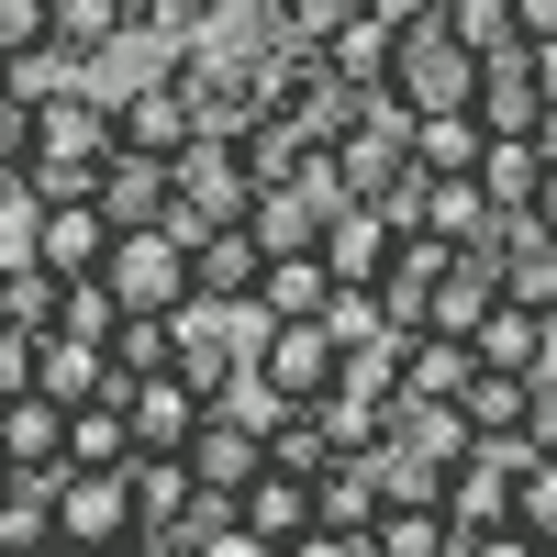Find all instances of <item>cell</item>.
<instances>
[{"mask_svg":"<svg viewBox=\"0 0 557 557\" xmlns=\"http://www.w3.org/2000/svg\"><path fill=\"white\" fill-rule=\"evenodd\" d=\"M335 168H346L357 201H391L401 178H412V112L391 101V89H357V112H346V134H335Z\"/></svg>","mask_w":557,"mask_h":557,"instance_id":"obj_4","label":"cell"},{"mask_svg":"<svg viewBox=\"0 0 557 557\" xmlns=\"http://www.w3.org/2000/svg\"><path fill=\"white\" fill-rule=\"evenodd\" d=\"M0 469H12V457H0Z\"/></svg>","mask_w":557,"mask_h":557,"instance_id":"obj_39","label":"cell"},{"mask_svg":"<svg viewBox=\"0 0 557 557\" xmlns=\"http://www.w3.org/2000/svg\"><path fill=\"white\" fill-rule=\"evenodd\" d=\"M0 457H12V469L67 457V401L57 391H12V401H0Z\"/></svg>","mask_w":557,"mask_h":557,"instance_id":"obj_22","label":"cell"},{"mask_svg":"<svg viewBox=\"0 0 557 557\" xmlns=\"http://www.w3.org/2000/svg\"><path fill=\"white\" fill-rule=\"evenodd\" d=\"M190 446H134V546H168V524L190 513Z\"/></svg>","mask_w":557,"mask_h":557,"instance_id":"obj_16","label":"cell"},{"mask_svg":"<svg viewBox=\"0 0 557 557\" xmlns=\"http://www.w3.org/2000/svg\"><path fill=\"white\" fill-rule=\"evenodd\" d=\"M257 278H268V246H257V223H201L190 235V301H257Z\"/></svg>","mask_w":557,"mask_h":557,"instance_id":"obj_7","label":"cell"},{"mask_svg":"<svg viewBox=\"0 0 557 557\" xmlns=\"http://www.w3.org/2000/svg\"><path fill=\"white\" fill-rule=\"evenodd\" d=\"M57 535H67V546L134 535V457H123V469H67V480H57Z\"/></svg>","mask_w":557,"mask_h":557,"instance_id":"obj_8","label":"cell"},{"mask_svg":"<svg viewBox=\"0 0 557 557\" xmlns=\"http://www.w3.org/2000/svg\"><path fill=\"white\" fill-rule=\"evenodd\" d=\"M469 178L491 190V212H535V190H546V146H535V134H491Z\"/></svg>","mask_w":557,"mask_h":557,"instance_id":"obj_23","label":"cell"},{"mask_svg":"<svg viewBox=\"0 0 557 557\" xmlns=\"http://www.w3.org/2000/svg\"><path fill=\"white\" fill-rule=\"evenodd\" d=\"M0 201H12V157H0Z\"/></svg>","mask_w":557,"mask_h":557,"instance_id":"obj_38","label":"cell"},{"mask_svg":"<svg viewBox=\"0 0 557 557\" xmlns=\"http://www.w3.org/2000/svg\"><path fill=\"white\" fill-rule=\"evenodd\" d=\"M34 391H57V401H123V368L101 357V335L57 323V335H34Z\"/></svg>","mask_w":557,"mask_h":557,"instance_id":"obj_12","label":"cell"},{"mask_svg":"<svg viewBox=\"0 0 557 557\" xmlns=\"http://www.w3.org/2000/svg\"><path fill=\"white\" fill-rule=\"evenodd\" d=\"M524 57H535V78H546V101H557V34H535Z\"/></svg>","mask_w":557,"mask_h":557,"instance_id":"obj_34","label":"cell"},{"mask_svg":"<svg viewBox=\"0 0 557 557\" xmlns=\"http://www.w3.org/2000/svg\"><path fill=\"white\" fill-rule=\"evenodd\" d=\"M513 34L535 45V34H557V0H513Z\"/></svg>","mask_w":557,"mask_h":557,"instance_id":"obj_33","label":"cell"},{"mask_svg":"<svg viewBox=\"0 0 557 557\" xmlns=\"http://www.w3.org/2000/svg\"><path fill=\"white\" fill-rule=\"evenodd\" d=\"M401 235H412V223H391V201H335V223H323V268H335V278H380Z\"/></svg>","mask_w":557,"mask_h":557,"instance_id":"obj_17","label":"cell"},{"mask_svg":"<svg viewBox=\"0 0 557 557\" xmlns=\"http://www.w3.org/2000/svg\"><path fill=\"white\" fill-rule=\"evenodd\" d=\"M190 134H201V101H190V78H178V67H157V78H123V89H112V146L190 157Z\"/></svg>","mask_w":557,"mask_h":557,"instance_id":"obj_6","label":"cell"},{"mask_svg":"<svg viewBox=\"0 0 557 557\" xmlns=\"http://www.w3.org/2000/svg\"><path fill=\"white\" fill-rule=\"evenodd\" d=\"M469 112H480L491 134H535V123H546V78H535V57H524V45L480 57V89H469Z\"/></svg>","mask_w":557,"mask_h":557,"instance_id":"obj_15","label":"cell"},{"mask_svg":"<svg viewBox=\"0 0 557 557\" xmlns=\"http://www.w3.org/2000/svg\"><path fill=\"white\" fill-rule=\"evenodd\" d=\"M513 524H524V546H557V457H546V446H524V480H513Z\"/></svg>","mask_w":557,"mask_h":557,"instance_id":"obj_30","label":"cell"},{"mask_svg":"<svg viewBox=\"0 0 557 557\" xmlns=\"http://www.w3.org/2000/svg\"><path fill=\"white\" fill-rule=\"evenodd\" d=\"M480 146H491V123L469 112V101H457V112H412V168H480Z\"/></svg>","mask_w":557,"mask_h":557,"instance_id":"obj_26","label":"cell"},{"mask_svg":"<svg viewBox=\"0 0 557 557\" xmlns=\"http://www.w3.org/2000/svg\"><path fill=\"white\" fill-rule=\"evenodd\" d=\"M246 535H257V557L301 546V535H312V480H301V469H278V457H268V469L246 480Z\"/></svg>","mask_w":557,"mask_h":557,"instance_id":"obj_19","label":"cell"},{"mask_svg":"<svg viewBox=\"0 0 557 557\" xmlns=\"http://www.w3.org/2000/svg\"><path fill=\"white\" fill-rule=\"evenodd\" d=\"M101 357L123 368V380H157V368H178V335H168V312H112Z\"/></svg>","mask_w":557,"mask_h":557,"instance_id":"obj_28","label":"cell"},{"mask_svg":"<svg viewBox=\"0 0 557 557\" xmlns=\"http://www.w3.org/2000/svg\"><path fill=\"white\" fill-rule=\"evenodd\" d=\"M535 146H546V168H557V101H546V123H535Z\"/></svg>","mask_w":557,"mask_h":557,"instance_id":"obj_36","label":"cell"},{"mask_svg":"<svg viewBox=\"0 0 557 557\" xmlns=\"http://www.w3.org/2000/svg\"><path fill=\"white\" fill-rule=\"evenodd\" d=\"M535 223H546V235H557V168H546V190H535Z\"/></svg>","mask_w":557,"mask_h":557,"instance_id":"obj_35","label":"cell"},{"mask_svg":"<svg viewBox=\"0 0 557 557\" xmlns=\"http://www.w3.org/2000/svg\"><path fill=\"white\" fill-rule=\"evenodd\" d=\"M101 290L123 312H178V301H190V235H178V223H112Z\"/></svg>","mask_w":557,"mask_h":557,"instance_id":"obj_3","label":"cell"},{"mask_svg":"<svg viewBox=\"0 0 557 557\" xmlns=\"http://www.w3.org/2000/svg\"><path fill=\"white\" fill-rule=\"evenodd\" d=\"M168 335H178V368H190L201 391H223V380L246 368V312H235V301H178Z\"/></svg>","mask_w":557,"mask_h":557,"instance_id":"obj_10","label":"cell"},{"mask_svg":"<svg viewBox=\"0 0 557 557\" xmlns=\"http://www.w3.org/2000/svg\"><path fill=\"white\" fill-rule=\"evenodd\" d=\"M524 391H535V368H469L457 424H469V435H524Z\"/></svg>","mask_w":557,"mask_h":557,"instance_id":"obj_24","label":"cell"},{"mask_svg":"<svg viewBox=\"0 0 557 557\" xmlns=\"http://www.w3.org/2000/svg\"><path fill=\"white\" fill-rule=\"evenodd\" d=\"M435 23L469 45V57H502V45H524V34H513V0H435Z\"/></svg>","mask_w":557,"mask_h":557,"instance_id":"obj_29","label":"cell"},{"mask_svg":"<svg viewBox=\"0 0 557 557\" xmlns=\"http://www.w3.org/2000/svg\"><path fill=\"white\" fill-rule=\"evenodd\" d=\"M380 89H391L401 112H457V101L480 89V57H469L435 12H412V23L391 34V78H380Z\"/></svg>","mask_w":557,"mask_h":557,"instance_id":"obj_2","label":"cell"},{"mask_svg":"<svg viewBox=\"0 0 557 557\" xmlns=\"http://www.w3.org/2000/svg\"><path fill=\"white\" fill-rule=\"evenodd\" d=\"M57 480H67V457L0 469V546H45V535H57Z\"/></svg>","mask_w":557,"mask_h":557,"instance_id":"obj_21","label":"cell"},{"mask_svg":"<svg viewBox=\"0 0 557 557\" xmlns=\"http://www.w3.org/2000/svg\"><path fill=\"white\" fill-rule=\"evenodd\" d=\"M513 480H524V435H469V446H457V469H446V524H457V557H469V546L524 557Z\"/></svg>","mask_w":557,"mask_h":557,"instance_id":"obj_1","label":"cell"},{"mask_svg":"<svg viewBox=\"0 0 557 557\" xmlns=\"http://www.w3.org/2000/svg\"><path fill=\"white\" fill-rule=\"evenodd\" d=\"M212 412V391L190 380V368H157V380H123V424L134 446H190V424Z\"/></svg>","mask_w":557,"mask_h":557,"instance_id":"obj_11","label":"cell"},{"mask_svg":"<svg viewBox=\"0 0 557 557\" xmlns=\"http://www.w3.org/2000/svg\"><path fill=\"white\" fill-rule=\"evenodd\" d=\"M469 357H480V368H546V357H557V323H546V301H513V290H502V301L480 312Z\"/></svg>","mask_w":557,"mask_h":557,"instance_id":"obj_18","label":"cell"},{"mask_svg":"<svg viewBox=\"0 0 557 557\" xmlns=\"http://www.w3.org/2000/svg\"><path fill=\"white\" fill-rule=\"evenodd\" d=\"M257 212V157L223 146V134H190V157H178V235H201V223H246Z\"/></svg>","mask_w":557,"mask_h":557,"instance_id":"obj_5","label":"cell"},{"mask_svg":"<svg viewBox=\"0 0 557 557\" xmlns=\"http://www.w3.org/2000/svg\"><path fill=\"white\" fill-rule=\"evenodd\" d=\"M0 45H12V57L45 45V0H0Z\"/></svg>","mask_w":557,"mask_h":557,"instance_id":"obj_32","label":"cell"},{"mask_svg":"<svg viewBox=\"0 0 557 557\" xmlns=\"http://www.w3.org/2000/svg\"><path fill=\"white\" fill-rule=\"evenodd\" d=\"M23 257H45L57 278H89L112 257V212L101 201H34V235H23Z\"/></svg>","mask_w":557,"mask_h":557,"instance_id":"obj_9","label":"cell"},{"mask_svg":"<svg viewBox=\"0 0 557 557\" xmlns=\"http://www.w3.org/2000/svg\"><path fill=\"white\" fill-rule=\"evenodd\" d=\"M391 34H401V12H380V0H357V12L323 34V67H335L346 89H380L391 78Z\"/></svg>","mask_w":557,"mask_h":557,"instance_id":"obj_20","label":"cell"},{"mask_svg":"<svg viewBox=\"0 0 557 557\" xmlns=\"http://www.w3.org/2000/svg\"><path fill=\"white\" fill-rule=\"evenodd\" d=\"M0 101H12V45H0Z\"/></svg>","mask_w":557,"mask_h":557,"instance_id":"obj_37","label":"cell"},{"mask_svg":"<svg viewBox=\"0 0 557 557\" xmlns=\"http://www.w3.org/2000/svg\"><path fill=\"white\" fill-rule=\"evenodd\" d=\"M45 34H57L78 67H101L112 45L134 34V12H123V0H45Z\"/></svg>","mask_w":557,"mask_h":557,"instance_id":"obj_25","label":"cell"},{"mask_svg":"<svg viewBox=\"0 0 557 557\" xmlns=\"http://www.w3.org/2000/svg\"><path fill=\"white\" fill-rule=\"evenodd\" d=\"M12 391H34V335L0 323V401H12Z\"/></svg>","mask_w":557,"mask_h":557,"instance_id":"obj_31","label":"cell"},{"mask_svg":"<svg viewBox=\"0 0 557 557\" xmlns=\"http://www.w3.org/2000/svg\"><path fill=\"white\" fill-rule=\"evenodd\" d=\"M257 469H268V435H257V424H235V412H201V424H190V480H201V491L246 502Z\"/></svg>","mask_w":557,"mask_h":557,"instance_id":"obj_14","label":"cell"},{"mask_svg":"<svg viewBox=\"0 0 557 557\" xmlns=\"http://www.w3.org/2000/svg\"><path fill=\"white\" fill-rule=\"evenodd\" d=\"M101 212H112V223H168V212H178V157L112 146V157H101Z\"/></svg>","mask_w":557,"mask_h":557,"instance_id":"obj_13","label":"cell"},{"mask_svg":"<svg viewBox=\"0 0 557 557\" xmlns=\"http://www.w3.org/2000/svg\"><path fill=\"white\" fill-rule=\"evenodd\" d=\"M123 457H134L123 401H67V469H123Z\"/></svg>","mask_w":557,"mask_h":557,"instance_id":"obj_27","label":"cell"}]
</instances>
